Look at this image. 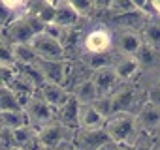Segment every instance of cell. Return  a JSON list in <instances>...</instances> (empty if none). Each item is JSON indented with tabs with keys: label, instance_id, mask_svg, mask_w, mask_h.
I'll use <instances>...</instances> for the list:
<instances>
[{
	"label": "cell",
	"instance_id": "obj_1",
	"mask_svg": "<svg viewBox=\"0 0 160 150\" xmlns=\"http://www.w3.org/2000/svg\"><path fill=\"white\" fill-rule=\"evenodd\" d=\"M104 129H106L109 141H113L121 146H130L139 135V126H138L136 115H130V113H113L106 120Z\"/></svg>",
	"mask_w": 160,
	"mask_h": 150
},
{
	"label": "cell",
	"instance_id": "obj_2",
	"mask_svg": "<svg viewBox=\"0 0 160 150\" xmlns=\"http://www.w3.org/2000/svg\"><path fill=\"white\" fill-rule=\"evenodd\" d=\"M30 49L36 53V56L40 60H64L66 56V51L62 47V43L51 36H47L45 32L42 34H36L32 40H30Z\"/></svg>",
	"mask_w": 160,
	"mask_h": 150
},
{
	"label": "cell",
	"instance_id": "obj_3",
	"mask_svg": "<svg viewBox=\"0 0 160 150\" xmlns=\"http://www.w3.org/2000/svg\"><path fill=\"white\" fill-rule=\"evenodd\" d=\"M138 96H139V90L136 87H132L130 83H121L117 87V90L111 94L113 113H130V115H136V105H139Z\"/></svg>",
	"mask_w": 160,
	"mask_h": 150
},
{
	"label": "cell",
	"instance_id": "obj_4",
	"mask_svg": "<svg viewBox=\"0 0 160 150\" xmlns=\"http://www.w3.org/2000/svg\"><path fill=\"white\" fill-rule=\"evenodd\" d=\"M23 113H25V116H27L28 126H32L34 129H40V128L47 126V124L53 122V118H55L53 109H51L38 94H34V96L30 98V101H28V105L25 107Z\"/></svg>",
	"mask_w": 160,
	"mask_h": 150
},
{
	"label": "cell",
	"instance_id": "obj_5",
	"mask_svg": "<svg viewBox=\"0 0 160 150\" xmlns=\"http://www.w3.org/2000/svg\"><path fill=\"white\" fill-rule=\"evenodd\" d=\"M111 43H113V38H111L109 30H106V28H102V26L92 28V30L87 32L85 38H83V49H85L87 53H91L92 56L109 53Z\"/></svg>",
	"mask_w": 160,
	"mask_h": 150
},
{
	"label": "cell",
	"instance_id": "obj_6",
	"mask_svg": "<svg viewBox=\"0 0 160 150\" xmlns=\"http://www.w3.org/2000/svg\"><path fill=\"white\" fill-rule=\"evenodd\" d=\"M91 83H92V87H94L98 98L111 96V94L117 90V87L121 85V81L117 79V75H115L113 66H109V68H100V69L92 71Z\"/></svg>",
	"mask_w": 160,
	"mask_h": 150
},
{
	"label": "cell",
	"instance_id": "obj_7",
	"mask_svg": "<svg viewBox=\"0 0 160 150\" xmlns=\"http://www.w3.org/2000/svg\"><path fill=\"white\" fill-rule=\"evenodd\" d=\"M38 68L43 75L45 83H53V85H60L64 87L66 79H68V71H70V62L66 60H40Z\"/></svg>",
	"mask_w": 160,
	"mask_h": 150
},
{
	"label": "cell",
	"instance_id": "obj_8",
	"mask_svg": "<svg viewBox=\"0 0 160 150\" xmlns=\"http://www.w3.org/2000/svg\"><path fill=\"white\" fill-rule=\"evenodd\" d=\"M68 133H70V129H66L57 120H53L47 126H43V128L38 129V139H40L42 148L43 150H49V148H55V146L62 144L68 139Z\"/></svg>",
	"mask_w": 160,
	"mask_h": 150
},
{
	"label": "cell",
	"instance_id": "obj_9",
	"mask_svg": "<svg viewBox=\"0 0 160 150\" xmlns=\"http://www.w3.org/2000/svg\"><path fill=\"white\" fill-rule=\"evenodd\" d=\"M108 141H109V137H108L104 128H100V129H79V133L75 137V146H77V150H98Z\"/></svg>",
	"mask_w": 160,
	"mask_h": 150
},
{
	"label": "cell",
	"instance_id": "obj_10",
	"mask_svg": "<svg viewBox=\"0 0 160 150\" xmlns=\"http://www.w3.org/2000/svg\"><path fill=\"white\" fill-rule=\"evenodd\" d=\"M36 94L53 109V113H55L57 109H60V107L68 101V98H70V92H68L64 87L53 85V83H45L40 90H36Z\"/></svg>",
	"mask_w": 160,
	"mask_h": 150
},
{
	"label": "cell",
	"instance_id": "obj_11",
	"mask_svg": "<svg viewBox=\"0 0 160 150\" xmlns=\"http://www.w3.org/2000/svg\"><path fill=\"white\" fill-rule=\"evenodd\" d=\"M79 105L77 101H75V98L70 94V98H68V101L60 107V109H57L55 111V116H57V122L60 124V126H64L66 129H75V128H79Z\"/></svg>",
	"mask_w": 160,
	"mask_h": 150
},
{
	"label": "cell",
	"instance_id": "obj_12",
	"mask_svg": "<svg viewBox=\"0 0 160 150\" xmlns=\"http://www.w3.org/2000/svg\"><path fill=\"white\" fill-rule=\"evenodd\" d=\"M136 120H138V126L139 129H145V131H158L160 128V109L154 107L152 103L149 101H143V105L138 109L136 113Z\"/></svg>",
	"mask_w": 160,
	"mask_h": 150
},
{
	"label": "cell",
	"instance_id": "obj_13",
	"mask_svg": "<svg viewBox=\"0 0 160 150\" xmlns=\"http://www.w3.org/2000/svg\"><path fill=\"white\" fill-rule=\"evenodd\" d=\"M141 43V34L138 30H117V49L122 56H136Z\"/></svg>",
	"mask_w": 160,
	"mask_h": 150
},
{
	"label": "cell",
	"instance_id": "obj_14",
	"mask_svg": "<svg viewBox=\"0 0 160 150\" xmlns=\"http://www.w3.org/2000/svg\"><path fill=\"white\" fill-rule=\"evenodd\" d=\"M55 4V21L53 25H57L58 28H73L77 25V21L81 19L79 13L72 8L70 2H53Z\"/></svg>",
	"mask_w": 160,
	"mask_h": 150
},
{
	"label": "cell",
	"instance_id": "obj_15",
	"mask_svg": "<svg viewBox=\"0 0 160 150\" xmlns=\"http://www.w3.org/2000/svg\"><path fill=\"white\" fill-rule=\"evenodd\" d=\"M113 69L121 83H128L134 77V73L139 69V64L134 56H121L119 60L113 62Z\"/></svg>",
	"mask_w": 160,
	"mask_h": 150
},
{
	"label": "cell",
	"instance_id": "obj_16",
	"mask_svg": "<svg viewBox=\"0 0 160 150\" xmlns=\"http://www.w3.org/2000/svg\"><path fill=\"white\" fill-rule=\"evenodd\" d=\"M106 120L94 111L92 105H81L79 107V128L81 129H100L104 128Z\"/></svg>",
	"mask_w": 160,
	"mask_h": 150
},
{
	"label": "cell",
	"instance_id": "obj_17",
	"mask_svg": "<svg viewBox=\"0 0 160 150\" xmlns=\"http://www.w3.org/2000/svg\"><path fill=\"white\" fill-rule=\"evenodd\" d=\"M70 94L75 98V101H77L79 105H92V103L96 101V98H98V94H96V90H94L91 79H85V81H81V83H77Z\"/></svg>",
	"mask_w": 160,
	"mask_h": 150
},
{
	"label": "cell",
	"instance_id": "obj_18",
	"mask_svg": "<svg viewBox=\"0 0 160 150\" xmlns=\"http://www.w3.org/2000/svg\"><path fill=\"white\" fill-rule=\"evenodd\" d=\"M141 41L156 51H160V21H147L143 26Z\"/></svg>",
	"mask_w": 160,
	"mask_h": 150
},
{
	"label": "cell",
	"instance_id": "obj_19",
	"mask_svg": "<svg viewBox=\"0 0 160 150\" xmlns=\"http://www.w3.org/2000/svg\"><path fill=\"white\" fill-rule=\"evenodd\" d=\"M23 109L17 103L15 94L6 88V87H0V113H21Z\"/></svg>",
	"mask_w": 160,
	"mask_h": 150
},
{
	"label": "cell",
	"instance_id": "obj_20",
	"mask_svg": "<svg viewBox=\"0 0 160 150\" xmlns=\"http://www.w3.org/2000/svg\"><path fill=\"white\" fill-rule=\"evenodd\" d=\"M13 58L15 64H38L40 58L36 56V53L30 49V45H13Z\"/></svg>",
	"mask_w": 160,
	"mask_h": 150
},
{
	"label": "cell",
	"instance_id": "obj_21",
	"mask_svg": "<svg viewBox=\"0 0 160 150\" xmlns=\"http://www.w3.org/2000/svg\"><path fill=\"white\" fill-rule=\"evenodd\" d=\"M25 124H28V122H27V116L23 111L21 113H0V126L10 131L15 128H21Z\"/></svg>",
	"mask_w": 160,
	"mask_h": 150
},
{
	"label": "cell",
	"instance_id": "obj_22",
	"mask_svg": "<svg viewBox=\"0 0 160 150\" xmlns=\"http://www.w3.org/2000/svg\"><path fill=\"white\" fill-rule=\"evenodd\" d=\"M0 66L12 68L15 66V58H13V45L2 36L0 38Z\"/></svg>",
	"mask_w": 160,
	"mask_h": 150
},
{
	"label": "cell",
	"instance_id": "obj_23",
	"mask_svg": "<svg viewBox=\"0 0 160 150\" xmlns=\"http://www.w3.org/2000/svg\"><path fill=\"white\" fill-rule=\"evenodd\" d=\"M156 49H152V47H149V45H145V43H141V47H139V51L136 53V60H138V64L139 66H152L154 64V60H156Z\"/></svg>",
	"mask_w": 160,
	"mask_h": 150
},
{
	"label": "cell",
	"instance_id": "obj_24",
	"mask_svg": "<svg viewBox=\"0 0 160 150\" xmlns=\"http://www.w3.org/2000/svg\"><path fill=\"white\" fill-rule=\"evenodd\" d=\"M94 111L104 118L108 120L111 115H113V107H111V96H104V98H96V101L92 103Z\"/></svg>",
	"mask_w": 160,
	"mask_h": 150
},
{
	"label": "cell",
	"instance_id": "obj_25",
	"mask_svg": "<svg viewBox=\"0 0 160 150\" xmlns=\"http://www.w3.org/2000/svg\"><path fill=\"white\" fill-rule=\"evenodd\" d=\"M70 4H72V8L79 13V17H85V15H89V13L94 10V4L89 2V0H70Z\"/></svg>",
	"mask_w": 160,
	"mask_h": 150
},
{
	"label": "cell",
	"instance_id": "obj_26",
	"mask_svg": "<svg viewBox=\"0 0 160 150\" xmlns=\"http://www.w3.org/2000/svg\"><path fill=\"white\" fill-rule=\"evenodd\" d=\"M147 101L160 109V83L152 85V87L147 90Z\"/></svg>",
	"mask_w": 160,
	"mask_h": 150
},
{
	"label": "cell",
	"instance_id": "obj_27",
	"mask_svg": "<svg viewBox=\"0 0 160 150\" xmlns=\"http://www.w3.org/2000/svg\"><path fill=\"white\" fill-rule=\"evenodd\" d=\"M13 19H15V15L10 10H6V6L0 2V26H8Z\"/></svg>",
	"mask_w": 160,
	"mask_h": 150
},
{
	"label": "cell",
	"instance_id": "obj_28",
	"mask_svg": "<svg viewBox=\"0 0 160 150\" xmlns=\"http://www.w3.org/2000/svg\"><path fill=\"white\" fill-rule=\"evenodd\" d=\"M98 150H124L121 144H117V143H113V141H108L106 144H102Z\"/></svg>",
	"mask_w": 160,
	"mask_h": 150
},
{
	"label": "cell",
	"instance_id": "obj_29",
	"mask_svg": "<svg viewBox=\"0 0 160 150\" xmlns=\"http://www.w3.org/2000/svg\"><path fill=\"white\" fill-rule=\"evenodd\" d=\"M151 10H152L154 15L160 17V0H154V2H151Z\"/></svg>",
	"mask_w": 160,
	"mask_h": 150
},
{
	"label": "cell",
	"instance_id": "obj_30",
	"mask_svg": "<svg viewBox=\"0 0 160 150\" xmlns=\"http://www.w3.org/2000/svg\"><path fill=\"white\" fill-rule=\"evenodd\" d=\"M149 150H160V141H156V143H152Z\"/></svg>",
	"mask_w": 160,
	"mask_h": 150
},
{
	"label": "cell",
	"instance_id": "obj_31",
	"mask_svg": "<svg viewBox=\"0 0 160 150\" xmlns=\"http://www.w3.org/2000/svg\"><path fill=\"white\" fill-rule=\"evenodd\" d=\"M158 135H160V128H158ZM158 141H160V139H158Z\"/></svg>",
	"mask_w": 160,
	"mask_h": 150
}]
</instances>
